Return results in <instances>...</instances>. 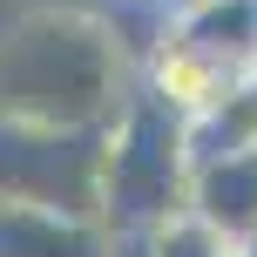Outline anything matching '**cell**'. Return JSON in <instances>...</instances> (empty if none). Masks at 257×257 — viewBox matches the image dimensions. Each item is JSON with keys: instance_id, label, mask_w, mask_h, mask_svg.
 Returning <instances> with one entry per match:
<instances>
[{"instance_id": "1", "label": "cell", "mask_w": 257, "mask_h": 257, "mask_svg": "<svg viewBox=\"0 0 257 257\" xmlns=\"http://www.w3.org/2000/svg\"><path fill=\"white\" fill-rule=\"evenodd\" d=\"M128 54L102 14L21 7L0 27V115L48 128H108L128 102Z\"/></svg>"}, {"instance_id": "2", "label": "cell", "mask_w": 257, "mask_h": 257, "mask_svg": "<svg viewBox=\"0 0 257 257\" xmlns=\"http://www.w3.org/2000/svg\"><path fill=\"white\" fill-rule=\"evenodd\" d=\"M190 142L183 122L142 88H128L115 122L102 128V223L115 237H142L149 223L190 203Z\"/></svg>"}, {"instance_id": "3", "label": "cell", "mask_w": 257, "mask_h": 257, "mask_svg": "<svg viewBox=\"0 0 257 257\" xmlns=\"http://www.w3.org/2000/svg\"><path fill=\"white\" fill-rule=\"evenodd\" d=\"M0 203L102 217V128H48L0 115Z\"/></svg>"}, {"instance_id": "4", "label": "cell", "mask_w": 257, "mask_h": 257, "mask_svg": "<svg viewBox=\"0 0 257 257\" xmlns=\"http://www.w3.org/2000/svg\"><path fill=\"white\" fill-rule=\"evenodd\" d=\"M230 81H237L230 68H217L203 48H190V41L169 34V27L149 41V54H142V68H136V88L149 95V102H163L176 122H196Z\"/></svg>"}, {"instance_id": "5", "label": "cell", "mask_w": 257, "mask_h": 257, "mask_svg": "<svg viewBox=\"0 0 257 257\" xmlns=\"http://www.w3.org/2000/svg\"><path fill=\"white\" fill-rule=\"evenodd\" d=\"M190 217H203L223 244H244L257 230V149L237 156H210V163L190 169Z\"/></svg>"}, {"instance_id": "6", "label": "cell", "mask_w": 257, "mask_h": 257, "mask_svg": "<svg viewBox=\"0 0 257 257\" xmlns=\"http://www.w3.org/2000/svg\"><path fill=\"white\" fill-rule=\"evenodd\" d=\"M0 257H115V230L102 217L0 203Z\"/></svg>"}, {"instance_id": "7", "label": "cell", "mask_w": 257, "mask_h": 257, "mask_svg": "<svg viewBox=\"0 0 257 257\" xmlns=\"http://www.w3.org/2000/svg\"><path fill=\"white\" fill-rule=\"evenodd\" d=\"M163 27L230 75H257V0H169Z\"/></svg>"}, {"instance_id": "8", "label": "cell", "mask_w": 257, "mask_h": 257, "mask_svg": "<svg viewBox=\"0 0 257 257\" xmlns=\"http://www.w3.org/2000/svg\"><path fill=\"white\" fill-rule=\"evenodd\" d=\"M183 142H190V163L257 149V75H237L196 122H183Z\"/></svg>"}, {"instance_id": "9", "label": "cell", "mask_w": 257, "mask_h": 257, "mask_svg": "<svg viewBox=\"0 0 257 257\" xmlns=\"http://www.w3.org/2000/svg\"><path fill=\"white\" fill-rule=\"evenodd\" d=\"M136 244H142V257H223V250H237V244H223L203 217H190V210H176V217L149 223Z\"/></svg>"}, {"instance_id": "10", "label": "cell", "mask_w": 257, "mask_h": 257, "mask_svg": "<svg viewBox=\"0 0 257 257\" xmlns=\"http://www.w3.org/2000/svg\"><path fill=\"white\" fill-rule=\"evenodd\" d=\"M115 257H142V244L136 237H115Z\"/></svg>"}, {"instance_id": "11", "label": "cell", "mask_w": 257, "mask_h": 257, "mask_svg": "<svg viewBox=\"0 0 257 257\" xmlns=\"http://www.w3.org/2000/svg\"><path fill=\"white\" fill-rule=\"evenodd\" d=\"M115 7H169V0H115Z\"/></svg>"}, {"instance_id": "12", "label": "cell", "mask_w": 257, "mask_h": 257, "mask_svg": "<svg viewBox=\"0 0 257 257\" xmlns=\"http://www.w3.org/2000/svg\"><path fill=\"white\" fill-rule=\"evenodd\" d=\"M237 250H244V257H257V230H250V237H244V244H237Z\"/></svg>"}, {"instance_id": "13", "label": "cell", "mask_w": 257, "mask_h": 257, "mask_svg": "<svg viewBox=\"0 0 257 257\" xmlns=\"http://www.w3.org/2000/svg\"><path fill=\"white\" fill-rule=\"evenodd\" d=\"M223 257H244V250H223Z\"/></svg>"}]
</instances>
